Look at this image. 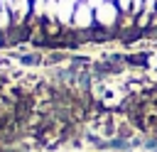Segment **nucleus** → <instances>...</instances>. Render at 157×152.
<instances>
[{
    "label": "nucleus",
    "instance_id": "nucleus-1",
    "mask_svg": "<svg viewBox=\"0 0 157 152\" xmlns=\"http://www.w3.org/2000/svg\"><path fill=\"white\" fill-rule=\"evenodd\" d=\"M125 61L132 64V66H147V54H132V56H128Z\"/></svg>",
    "mask_w": 157,
    "mask_h": 152
},
{
    "label": "nucleus",
    "instance_id": "nucleus-2",
    "mask_svg": "<svg viewBox=\"0 0 157 152\" xmlns=\"http://www.w3.org/2000/svg\"><path fill=\"white\" fill-rule=\"evenodd\" d=\"M137 37H142V29H130V32H125V34H123V42L128 44V42H135Z\"/></svg>",
    "mask_w": 157,
    "mask_h": 152
},
{
    "label": "nucleus",
    "instance_id": "nucleus-3",
    "mask_svg": "<svg viewBox=\"0 0 157 152\" xmlns=\"http://www.w3.org/2000/svg\"><path fill=\"white\" fill-rule=\"evenodd\" d=\"M22 61H25V64H37V56L29 54V56H22Z\"/></svg>",
    "mask_w": 157,
    "mask_h": 152
}]
</instances>
